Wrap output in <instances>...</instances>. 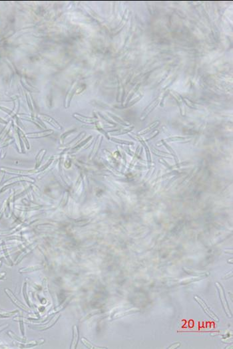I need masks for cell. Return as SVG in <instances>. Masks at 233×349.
Instances as JSON below:
<instances>
[{
  "label": "cell",
  "mask_w": 233,
  "mask_h": 349,
  "mask_svg": "<svg viewBox=\"0 0 233 349\" xmlns=\"http://www.w3.org/2000/svg\"><path fill=\"white\" fill-rule=\"evenodd\" d=\"M215 285H216V287L217 288V289H218V291H219L220 299H221V300L222 305V306H223V308L224 309L225 313H226V315H227L228 317H229V318H231V317H232V313H231V311H230V310L229 305V304H228V302H227V301H226V296H225V293H224V288L221 285V283H219V282H216V283H215Z\"/></svg>",
  "instance_id": "obj_1"
},
{
  "label": "cell",
  "mask_w": 233,
  "mask_h": 349,
  "mask_svg": "<svg viewBox=\"0 0 233 349\" xmlns=\"http://www.w3.org/2000/svg\"><path fill=\"white\" fill-rule=\"evenodd\" d=\"M194 299H195V300L197 301L198 304H199L201 307L203 308L204 311L205 312V313L207 314L208 317H210L212 319H213L214 321L219 322V317H217L215 314V313H214V312L208 307V306L206 305V303L205 302V301L203 300L202 299L200 298L199 297H198V296H197V295L195 296Z\"/></svg>",
  "instance_id": "obj_2"
},
{
  "label": "cell",
  "mask_w": 233,
  "mask_h": 349,
  "mask_svg": "<svg viewBox=\"0 0 233 349\" xmlns=\"http://www.w3.org/2000/svg\"><path fill=\"white\" fill-rule=\"evenodd\" d=\"M183 269L185 270V271L188 274H190L191 275H194L195 277H208L210 273H209V272H206L205 271H197V270H194V269H191L190 268H183Z\"/></svg>",
  "instance_id": "obj_3"
},
{
  "label": "cell",
  "mask_w": 233,
  "mask_h": 349,
  "mask_svg": "<svg viewBox=\"0 0 233 349\" xmlns=\"http://www.w3.org/2000/svg\"><path fill=\"white\" fill-rule=\"evenodd\" d=\"M73 330V339L72 340V343H71V348H73V346H74V348H77V343L78 338H79V335H78L79 331H78V329H77V327L74 326Z\"/></svg>",
  "instance_id": "obj_4"
},
{
  "label": "cell",
  "mask_w": 233,
  "mask_h": 349,
  "mask_svg": "<svg viewBox=\"0 0 233 349\" xmlns=\"http://www.w3.org/2000/svg\"><path fill=\"white\" fill-rule=\"evenodd\" d=\"M81 342L83 343L85 345L87 348H91V349H93V348H107V347H105V346H97V345H95L91 343V342H89V340H87L85 338H83L81 339Z\"/></svg>",
  "instance_id": "obj_5"
},
{
  "label": "cell",
  "mask_w": 233,
  "mask_h": 349,
  "mask_svg": "<svg viewBox=\"0 0 233 349\" xmlns=\"http://www.w3.org/2000/svg\"><path fill=\"white\" fill-rule=\"evenodd\" d=\"M43 268H44L43 266H39V265L33 266V267H31V268H28L27 269H23V271H22V272H30V271H38V270H39V269H41Z\"/></svg>",
  "instance_id": "obj_6"
},
{
  "label": "cell",
  "mask_w": 233,
  "mask_h": 349,
  "mask_svg": "<svg viewBox=\"0 0 233 349\" xmlns=\"http://www.w3.org/2000/svg\"><path fill=\"white\" fill-rule=\"evenodd\" d=\"M180 345H181V343H174V344H173V345H171L170 346H169L168 348H169V349H170V348H172V349H175V348H178V347H179Z\"/></svg>",
  "instance_id": "obj_7"
}]
</instances>
